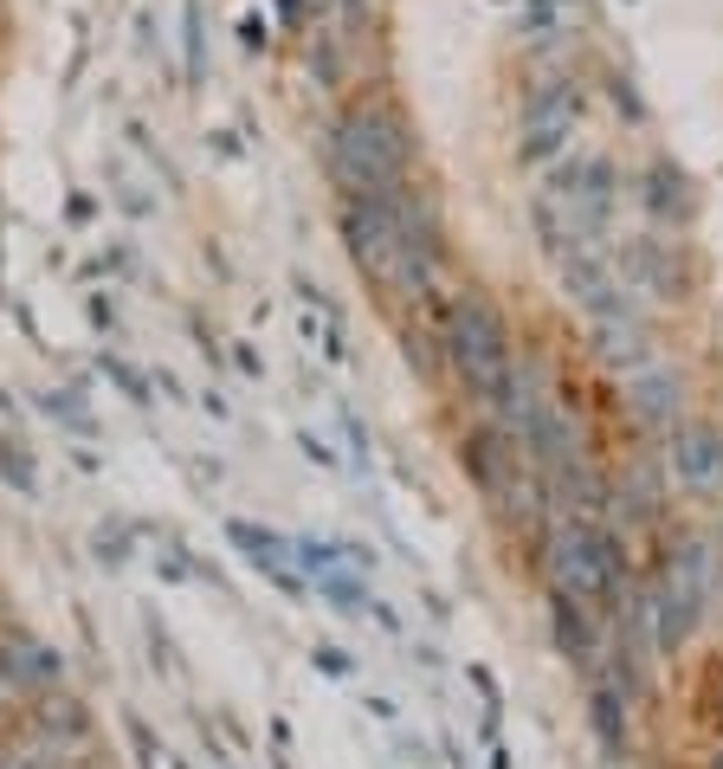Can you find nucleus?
<instances>
[{"label": "nucleus", "mask_w": 723, "mask_h": 769, "mask_svg": "<svg viewBox=\"0 0 723 769\" xmlns=\"http://www.w3.org/2000/svg\"><path fill=\"white\" fill-rule=\"evenodd\" d=\"M349 253L388 298H414L433 285L440 227L407 201V182L381 194H349Z\"/></svg>", "instance_id": "1"}, {"label": "nucleus", "mask_w": 723, "mask_h": 769, "mask_svg": "<svg viewBox=\"0 0 723 769\" xmlns=\"http://www.w3.org/2000/svg\"><path fill=\"white\" fill-rule=\"evenodd\" d=\"M446 356H453V376L465 382L472 401H485V408L510 401V382H517V369H510V330H504L492 298L465 291L446 310Z\"/></svg>", "instance_id": "2"}, {"label": "nucleus", "mask_w": 723, "mask_h": 769, "mask_svg": "<svg viewBox=\"0 0 723 769\" xmlns=\"http://www.w3.org/2000/svg\"><path fill=\"white\" fill-rule=\"evenodd\" d=\"M337 175H343L349 194H381V188H401L407 182V162H414V143H407V123L394 111H355L337 130Z\"/></svg>", "instance_id": "3"}, {"label": "nucleus", "mask_w": 723, "mask_h": 769, "mask_svg": "<svg viewBox=\"0 0 723 769\" xmlns=\"http://www.w3.org/2000/svg\"><path fill=\"white\" fill-rule=\"evenodd\" d=\"M549 582L569 608H608L620 595V563H613V543L595 524H562L549 537Z\"/></svg>", "instance_id": "4"}, {"label": "nucleus", "mask_w": 723, "mask_h": 769, "mask_svg": "<svg viewBox=\"0 0 723 769\" xmlns=\"http://www.w3.org/2000/svg\"><path fill=\"white\" fill-rule=\"evenodd\" d=\"M465 460H472V479H478V492L492 499V511L504 524H517V531H536V479H530V460L510 447V440H497V433H478L472 447H465Z\"/></svg>", "instance_id": "5"}, {"label": "nucleus", "mask_w": 723, "mask_h": 769, "mask_svg": "<svg viewBox=\"0 0 723 769\" xmlns=\"http://www.w3.org/2000/svg\"><path fill=\"white\" fill-rule=\"evenodd\" d=\"M672 465L685 479V492L698 499H717L723 492V433L704 421H679L672 427Z\"/></svg>", "instance_id": "6"}, {"label": "nucleus", "mask_w": 723, "mask_h": 769, "mask_svg": "<svg viewBox=\"0 0 723 769\" xmlns=\"http://www.w3.org/2000/svg\"><path fill=\"white\" fill-rule=\"evenodd\" d=\"M0 769H45V763H0Z\"/></svg>", "instance_id": "7"}]
</instances>
